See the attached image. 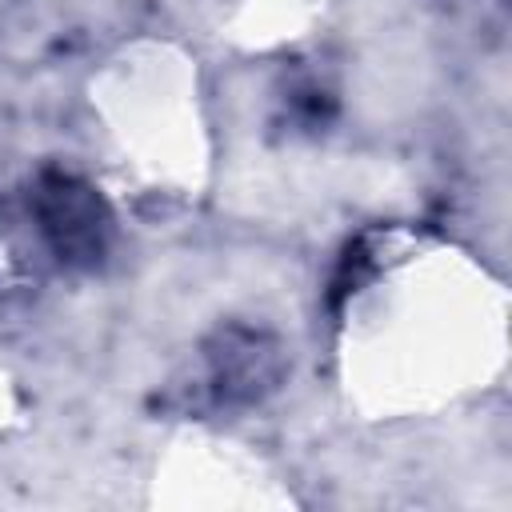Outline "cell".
Masks as SVG:
<instances>
[{
	"label": "cell",
	"instance_id": "cell-2",
	"mask_svg": "<svg viewBox=\"0 0 512 512\" xmlns=\"http://www.w3.org/2000/svg\"><path fill=\"white\" fill-rule=\"evenodd\" d=\"M276 348L260 332H232L212 352V388L220 400H256L276 380Z\"/></svg>",
	"mask_w": 512,
	"mask_h": 512
},
{
	"label": "cell",
	"instance_id": "cell-1",
	"mask_svg": "<svg viewBox=\"0 0 512 512\" xmlns=\"http://www.w3.org/2000/svg\"><path fill=\"white\" fill-rule=\"evenodd\" d=\"M36 216H40L36 228L52 248V256L68 264L100 260L108 240V216L92 188H84L72 176H48L36 188Z\"/></svg>",
	"mask_w": 512,
	"mask_h": 512
}]
</instances>
